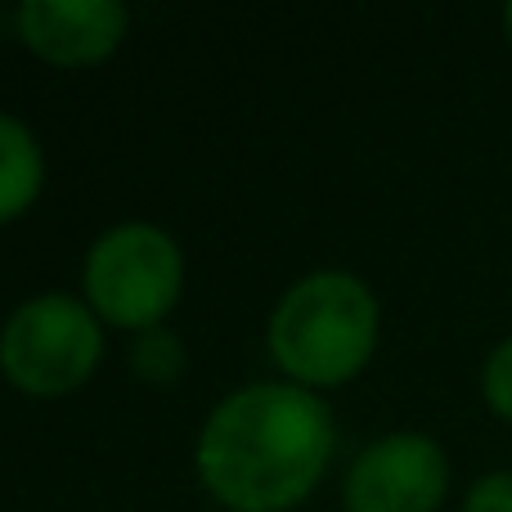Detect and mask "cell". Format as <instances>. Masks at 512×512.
<instances>
[{
	"mask_svg": "<svg viewBox=\"0 0 512 512\" xmlns=\"http://www.w3.org/2000/svg\"><path fill=\"white\" fill-rule=\"evenodd\" d=\"M333 459V414L297 382L243 387L207 418L198 472L230 512H288Z\"/></svg>",
	"mask_w": 512,
	"mask_h": 512,
	"instance_id": "6da1fadb",
	"label": "cell"
},
{
	"mask_svg": "<svg viewBox=\"0 0 512 512\" xmlns=\"http://www.w3.org/2000/svg\"><path fill=\"white\" fill-rule=\"evenodd\" d=\"M378 346V301L355 274L319 270L283 292L270 315V355L297 387H337Z\"/></svg>",
	"mask_w": 512,
	"mask_h": 512,
	"instance_id": "7a4b0ae2",
	"label": "cell"
},
{
	"mask_svg": "<svg viewBox=\"0 0 512 512\" xmlns=\"http://www.w3.org/2000/svg\"><path fill=\"white\" fill-rule=\"evenodd\" d=\"M104 355L99 315L77 297L45 292L5 319L0 333V369L27 396H68L95 373Z\"/></svg>",
	"mask_w": 512,
	"mask_h": 512,
	"instance_id": "3957f363",
	"label": "cell"
},
{
	"mask_svg": "<svg viewBox=\"0 0 512 512\" xmlns=\"http://www.w3.org/2000/svg\"><path fill=\"white\" fill-rule=\"evenodd\" d=\"M180 283V248L158 225H117L86 256V301L104 324L117 328H162L180 297Z\"/></svg>",
	"mask_w": 512,
	"mask_h": 512,
	"instance_id": "277c9868",
	"label": "cell"
},
{
	"mask_svg": "<svg viewBox=\"0 0 512 512\" xmlns=\"http://www.w3.org/2000/svg\"><path fill=\"white\" fill-rule=\"evenodd\" d=\"M450 490V463L441 445L418 432L373 441L346 472L351 512H436Z\"/></svg>",
	"mask_w": 512,
	"mask_h": 512,
	"instance_id": "5b68a950",
	"label": "cell"
},
{
	"mask_svg": "<svg viewBox=\"0 0 512 512\" xmlns=\"http://www.w3.org/2000/svg\"><path fill=\"white\" fill-rule=\"evenodd\" d=\"M126 18L117 0H27L18 9V36L45 63L90 68L122 45Z\"/></svg>",
	"mask_w": 512,
	"mask_h": 512,
	"instance_id": "8992f818",
	"label": "cell"
},
{
	"mask_svg": "<svg viewBox=\"0 0 512 512\" xmlns=\"http://www.w3.org/2000/svg\"><path fill=\"white\" fill-rule=\"evenodd\" d=\"M45 180L41 144L18 117L0 113V221H14L36 203Z\"/></svg>",
	"mask_w": 512,
	"mask_h": 512,
	"instance_id": "52a82bcc",
	"label": "cell"
},
{
	"mask_svg": "<svg viewBox=\"0 0 512 512\" xmlns=\"http://www.w3.org/2000/svg\"><path fill=\"white\" fill-rule=\"evenodd\" d=\"M131 369L140 373L144 382H171L185 369V346H180V337L167 333V328H149V333H140L131 346Z\"/></svg>",
	"mask_w": 512,
	"mask_h": 512,
	"instance_id": "ba28073f",
	"label": "cell"
},
{
	"mask_svg": "<svg viewBox=\"0 0 512 512\" xmlns=\"http://www.w3.org/2000/svg\"><path fill=\"white\" fill-rule=\"evenodd\" d=\"M481 391H486V405L512 423V337L490 351L486 373H481Z\"/></svg>",
	"mask_w": 512,
	"mask_h": 512,
	"instance_id": "9c48e42d",
	"label": "cell"
},
{
	"mask_svg": "<svg viewBox=\"0 0 512 512\" xmlns=\"http://www.w3.org/2000/svg\"><path fill=\"white\" fill-rule=\"evenodd\" d=\"M463 512H512V472H490L468 490Z\"/></svg>",
	"mask_w": 512,
	"mask_h": 512,
	"instance_id": "30bf717a",
	"label": "cell"
},
{
	"mask_svg": "<svg viewBox=\"0 0 512 512\" xmlns=\"http://www.w3.org/2000/svg\"><path fill=\"white\" fill-rule=\"evenodd\" d=\"M504 27H508V41H512V5L504 9Z\"/></svg>",
	"mask_w": 512,
	"mask_h": 512,
	"instance_id": "8fae6325",
	"label": "cell"
}]
</instances>
